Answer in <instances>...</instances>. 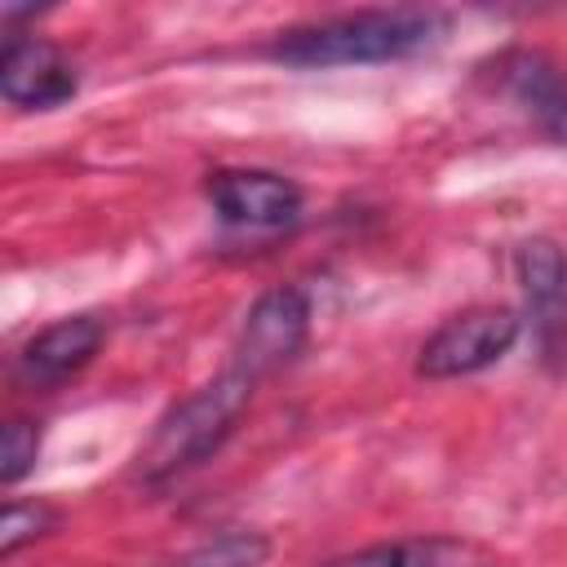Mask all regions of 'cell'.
<instances>
[{"mask_svg": "<svg viewBox=\"0 0 567 567\" xmlns=\"http://www.w3.org/2000/svg\"><path fill=\"white\" fill-rule=\"evenodd\" d=\"M447 31V18L434 9H359L306 27H288L266 44V58L297 66V71H323V66H372V62H399L430 44H439Z\"/></svg>", "mask_w": 567, "mask_h": 567, "instance_id": "6da1fadb", "label": "cell"}, {"mask_svg": "<svg viewBox=\"0 0 567 567\" xmlns=\"http://www.w3.org/2000/svg\"><path fill=\"white\" fill-rule=\"evenodd\" d=\"M252 390H257V377H248L244 368L230 363L208 385H199L195 394H186L182 403H173L155 421L151 439L137 452V465H133L137 478L142 483H168V478L195 470L199 461H208L230 439V430L244 416Z\"/></svg>", "mask_w": 567, "mask_h": 567, "instance_id": "7a4b0ae2", "label": "cell"}, {"mask_svg": "<svg viewBox=\"0 0 567 567\" xmlns=\"http://www.w3.org/2000/svg\"><path fill=\"white\" fill-rule=\"evenodd\" d=\"M523 332L518 310L509 306H470L452 319H443L416 350V377L425 381H452L474 377L492 363H501Z\"/></svg>", "mask_w": 567, "mask_h": 567, "instance_id": "3957f363", "label": "cell"}, {"mask_svg": "<svg viewBox=\"0 0 567 567\" xmlns=\"http://www.w3.org/2000/svg\"><path fill=\"white\" fill-rule=\"evenodd\" d=\"M306 332H310V301H306V292L301 288H270L244 315V328H239L230 363L261 381V377L284 368L306 346Z\"/></svg>", "mask_w": 567, "mask_h": 567, "instance_id": "277c9868", "label": "cell"}, {"mask_svg": "<svg viewBox=\"0 0 567 567\" xmlns=\"http://www.w3.org/2000/svg\"><path fill=\"white\" fill-rule=\"evenodd\" d=\"M204 195L221 221L248 226V230L292 226L306 204L301 186L270 168H217V173H208Z\"/></svg>", "mask_w": 567, "mask_h": 567, "instance_id": "5b68a950", "label": "cell"}, {"mask_svg": "<svg viewBox=\"0 0 567 567\" xmlns=\"http://www.w3.org/2000/svg\"><path fill=\"white\" fill-rule=\"evenodd\" d=\"M80 89L75 62L40 40V35H13L0 53V93L9 106L18 111H53L62 102H71Z\"/></svg>", "mask_w": 567, "mask_h": 567, "instance_id": "8992f818", "label": "cell"}, {"mask_svg": "<svg viewBox=\"0 0 567 567\" xmlns=\"http://www.w3.org/2000/svg\"><path fill=\"white\" fill-rule=\"evenodd\" d=\"M106 341V323L97 315H66L49 328H40L22 354H18V381L31 390H53L71 381L80 368L93 363V354Z\"/></svg>", "mask_w": 567, "mask_h": 567, "instance_id": "52a82bcc", "label": "cell"}, {"mask_svg": "<svg viewBox=\"0 0 567 567\" xmlns=\"http://www.w3.org/2000/svg\"><path fill=\"white\" fill-rule=\"evenodd\" d=\"M496 80L501 89L532 115V124L567 151V71L558 62H549L545 53L532 49H514L496 62Z\"/></svg>", "mask_w": 567, "mask_h": 567, "instance_id": "ba28073f", "label": "cell"}, {"mask_svg": "<svg viewBox=\"0 0 567 567\" xmlns=\"http://www.w3.org/2000/svg\"><path fill=\"white\" fill-rule=\"evenodd\" d=\"M514 275L536 310H554L567 297V257L554 239H527L514 252Z\"/></svg>", "mask_w": 567, "mask_h": 567, "instance_id": "9c48e42d", "label": "cell"}, {"mask_svg": "<svg viewBox=\"0 0 567 567\" xmlns=\"http://www.w3.org/2000/svg\"><path fill=\"white\" fill-rule=\"evenodd\" d=\"M328 567H447V563L439 540H394V545H368Z\"/></svg>", "mask_w": 567, "mask_h": 567, "instance_id": "30bf717a", "label": "cell"}, {"mask_svg": "<svg viewBox=\"0 0 567 567\" xmlns=\"http://www.w3.org/2000/svg\"><path fill=\"white\" fill-rule=\"evenodd\" d=\"M35 456H40V425L35 421H4L0 430V483L13 487L22 483L31 470H35Z\"/></svg>", "mask_w": 567, "mask_h": 567, "instance_id": "8fae6325", "label": "cell"}, {"mask_svg": "<svg viewBox=\"0 0 567 567\" xmlns=\"http://www.w3.org/2000/svg\"><path fill=\"white\" fill-rule=\"evenodd\" d=\"M58 523V509L44 501H9L4 523H0V554L13 558L22 545H31L35 536H44Z\"/></svg>", "mask_w": 567, "mask_h": 567, "instance_id": "7c38bea8", "label": "cell"}, {"mask_svg": "<svg viewBox=\"0 0 567 567\" xmlns=\"http://www.w3.org/2000/svg\"><path fill=\"white\" fill-rule=\"evenodd\" d=\"M261 558H266V540L230 532V536H217L213 545H204L199 554H190L182 567H257Z\"/></svg>", "mask_w": 567, "mask_h": 567, "instance_id": "4fadbf2b", "label": "cell"}]
</instances>
